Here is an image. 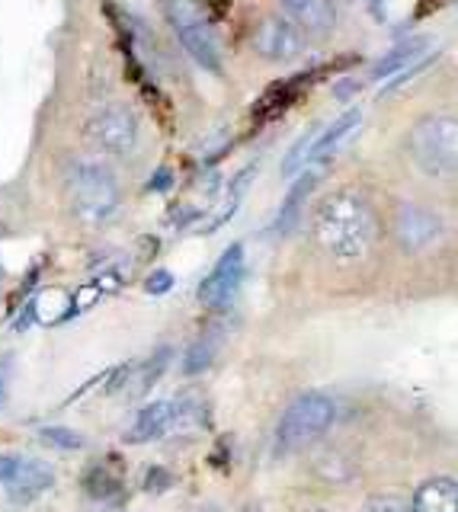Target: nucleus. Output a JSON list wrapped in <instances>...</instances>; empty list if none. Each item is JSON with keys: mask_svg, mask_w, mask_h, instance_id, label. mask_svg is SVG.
Listing matches in <instances>:
<instances>
[{"mask_svg": "<svg viewBox=\"0 0 458 512\" xmlns=\"http://www.w3.org/2000/svg\"><path fill=\"white\" fill-rule=\"evenodd\" d=\"M314 244L340 263L369 256L378 237V218L372 202L359 189H337L321 199L311 221Z\"/></svg>", "mask_w": 458, "mask_h": 512, "instance_id": "obj_1", "label": "nucleus"}, {"mask_svg": "<svg viewBox=\"0 0 458 512\" xmlns=\"http://www.w3.org/2000/svg\"><path fill=\"white\" fill-rule=\"evenodd\" d=\"M68 202L74 218L87 228H103L116 218L122 205V189L113 170L97 164V160H74L65 176Z\"/></svg>", "mask_w": 458, "mask_h": 512, "instance_id": "obj_2", "label": "nucleus"}, {"mask_svg": "<svg viewBox=\"0 0 458 512\" xmlns=\"http://www.w3.org/2000/svg\"><path fill=\"white\" fill-rule=\"evenodd\" d=\"M337 420V404L321 391H308L302 397H295L286 407V413L279 416L276 436H273V455L289 458L295 452H302L311 442H318L324 432L334 426Z\"/></svg>", "mask_w": 458, "mask_h": 512, "instance_id": "obj_3", "label": "nucleus"}, {"mask_svg": "<svg viewBox=\"0 0 458 512\" xmlns=\"http://www.w3.org/2000/svg\"><path fill=\"white\" fill-rule=\"evenodd\" d=\"M407 154L426 176H458V116H423L407 135Z\"/></svg>", "mask_w": 458, "mask_h": 512, "instance_id": "obj_4", "label": "nucleus"}, {"mask_svg": "<svg viewBox=\"0 0 458 512\" xmlns=\"http://www.w3.org/2000/svg\"><path fill=\"white\" fill-rule=\"evenodd\" d=\"M167 20L177 32L180 45L186 48V55L193 58L199 68L221 74V45L218 36L212 32L209 20L193 10V0H167Z\"/></svg>", "mask_w": 458, "mask_h": 512, "instance_id": "obj_5", "label": "nucleus"}, {"mask_svg": "<svg viewBox=\"0 0 458 512\" xmlns=\"http://www.w3.org/2000/svg\"><path fill=\"white\" fill-rule=\"evenodd\" d=\"M84 138L109 157H129L138 148V119L129 106H103L87 119Z\"/></svg>", "mask_w": 458, "mask_h": 512, "instance_id": "obj_6", "label": "nucleus"}, {"mask_svg": "<svg viewBox=\"0 0 458 512\" xmlns=\"http://www.w3.org/2000/svg\"><path fill=\"white\" fill-rule=\"evenodd\" d=\"M250 45H254V52L260 58L286 64L305 52V32L298 29L289 16L266 13L257 20L254 32H250Z\"/></svg>", "mask_w": 458, "mask_h": 512, "instance_id": "obj_7", "label": "nucleus"}, {"mask_svg": "<svg viewBox=\"0 0 458 512\" xmlns=\"http://www.w3.org/2000/svg\"><path fill=\"white\" fill-rule=\"evenodd\" d=\"M241 279H244V247L231 244L225 253L218 256V263L212 266L209 276L202 279L199 301L205 304V308H215V311L228 308L231 298L238 295Z\"/></svg>", "mask_w": 458, "mask_h": 512, "instance_id": "obj_8", "label": "nucleus"}, {"mask_svg": "<svg viewBox=\"0 0 458 512\" xmlns=\"http://www.w3.org/2000/svg\"><path fill=\"white\" fill-rule=\"evenodd\" d=\"M186 416H189V410L183 400H154V404L138 410L135 423L129 426V432H125V442L145 445L154 439H164L173 429H180L186 423Z\"/></svg>", "mask_w": 458, "mask_h": 512, "instance_id": "obj_9", "label": "nucleus"}, {"mask_svg": "<svg viewBox=\"0 0 458 512\" xmlns=\"http://www.w3.org/2000/svg\"><path fill=\"white\" fill-rule=\"evenodd\" d=\"M394 234L404 250H423L442 234V221L420 205H401L394 218Z\"/></svg>", "mask_w": 458, "mask_h": 512, "instance_id": "obj_10", "label": "nucleus"}, {"mask_svg": "<svg viewBox=\"0 0 458 512\" xmlns=\"http://www.w3.org/2000/svg\"><path fill=\"white\" fill-rule=\"evenodd\" d=\"M7 484H10L7 487L10 503L26 506V503H36L39 496H45L55 487V471L45 461H23Z\"/></svg>", "mask_w": 458, "mask_h": 512, "instance_id": "obj_11", "label": "nucleus"}, {"mask_svg": "<svg viewBox=\"0 0 458 512\" xmlns=\"http://www.w3.org/2000/svg\"><path fill=\"white\" fill-rule=\"evenodd\" d=\"M289 20L311 36H327L337 26V7L334 0H279Z\"/></svg>", "mask_w": 458, "mask_h": 512, "instance_id": "obj_12", "label": "nucleus"}, {"mask_svg": "<svg viewBox=\"0 0 458 512\" xmlns=\"http://www.w3.org/2000/svg\"><path fill=\"white\" fill-rule=\"evenodd\" d=\"M318 176H321V167H308V170L292 183L289 196L282 199L279 215H276V231H279V234H289V231L295 228V224L302 221L305 202H308V196L314 192V186H318Z\"/></svg>", "mask_w": 458, "mask_h": 512, "instance_id": "obj_13", "label": "nucleus"}, {"mask_svg": "<svg viewBox=\"0 0 458 512\" xmlns=\"http://www.w3.org/2000/svg\"><path fill=\"white\" fill-rule=\"evenodd\" d=\"M410 512H458V480L430 477L417 487Z\"/></svg>", "mask_w": 458, "mask_h": 512, "instance_id": "obj_14", "label": "nucleus"}, {"mask_svg": "<svg viewBox=\"0 0 458 512\" xmlns=\"http://www.w3.org/2000/svg\"><path fill=\"white\" fill-rule=\"evenodd\" d=\"M362 112L359 109H346L343 116L327 128L324 135L314 138V148H311V167H324L327 160H334V154L343 148V141L350 138L356 128H359Z\"/></svg>", "mask_w": 458, "mask_h": 512, "instance_id": "obj_15", "label": "nucleus"}, {"mask_svg": "<svg viewBox=\"0 0 458 512\" xmlns=\"http://www.w3.org/2000/svg\"><path fill=\"white\" fill-rule=\"evenodd\" d=\"M305 87H308V77H305V74L282 80V84H273L270 90H266V93L260 96V103L254 106V116H257L260 122H270V119L282 116V112H286V109L298 100V96L305 93Z\"/></svg>", "mask_w": 458, "mask_h": 512, "instance_id": "obj_16", "label": "nucleus"}, {"mask_svg": "<svg viewBox=\"0 0 458 512\" xmlns=\"http://www.w3.org/2000/svg\"><path fill=\"white\" fill-rule=\"evenodd\" d=\"M423 48H426V39H423V36L398 42L385 58H378L372 77H375V80H385V77H391V74H398L401 68H407V64H414V61L423 55Z\"/></svg>", "mask_w": 458, "mask_h": 512, "instance_id": "obj_17", "label": "nucleus"}, {"mask_svg": "<svg viewBox=\"0 0 458 512\" xmlns=\"http://www.w3.org/2000/svg\"><path fill=\"white\" fill-rule=\"evenodd\" d=\"M119 474H113L106 468V464H93V468L84 474V490L90 493V496H113L116 490H119Z\"/></svg>", "mask_w": 458, "mask_h": 512, "instance_id": "obj_18", "label": "nucleus"}, {"mask_svg": "<svg viewBox=\"0 0 458 512\" xmlns=\"http://www.w3.org/2000/svg\"><path fill=\"white\" fill-rule=\"evenodd\" d=\"M39 439L49 448H58V452H81L84 448L81 432L65 429V426H45V429H39Z\"/></svg>", "mask_w": 458, "mask_h": 512, "instance_id": "obj_19", "label": "nucleus"}, {"mask_svg": "<svg viewBox=\"0 0 458 512\" xmlns=\"http://www.w3.org/2000/svg\"><path fill=\"white\" fill-rule=\"evenodd\" d=\"M311 148H314V135H305L295 141V148L282 160V176H295L311 167Z\"/></svg>", "mask_w": 458, "mask_h": 512, "instance_id": "obj_20", "label": "nucleus"}, {"mask_svg": "<svg viewBox=\"0 0 458 512\" xmlns=\"http://www.w3.org/2000/svg\"><path fill=\"white\" fill-rule=\"evenodd\" d=\"M212 359H215V346H212L209 340H199V343H193V346L186 349L183 372H186V375H202L205 368L212 365Z\"/></svg>", "mask_w": 458, "mask_h": 512, "instance_id": "obj_21", "label": "nucleus"}, {"mask_svg": "<svg viewBox=\"0 0 458 512\" xmlns=\"http://www.w3.org/2000/svg\"><path fill=\"white\" fill-rule=\"evenodd\" d=\"M167 362H170V349H161V352H154V359L145 365V375H141V391H148L151 384L161 378V372L167 368Z\"/></svg>", "mask_w": 458, "mask_h": 512, "instance_id": "obj_22", "label": "nucleus"}, {"mask_svg": "<svg viewBox=\"0 0 458 512\" xmlns=\"http://www.w3.org/2000/svg\"><path fill=\"white\" fill-rule=\"evenodd\" d=\"M362 512H410V506L401 503L398 496H372Z\"/></svg>", "mask_w": 458, "mask_h": 512, "instance_id": "obj_23", "label": "nucleus"}, {"mask_svg": "<svg viewBox=\"0 0 458 512\" xmlns=\"http://www.w3.org/2000/svg\"><path fill=\"white\" fill-rule=\"evenodd\" d=\"M170 285H173V276H170V272H154V276L148 279V292L151 295H164V292H170Z\"/></svg>", "mask_w": 458, "mask_h": 512, "instance_id": "obj_24", "label": "nucleus"}, {"mask_svg": "<svg viewBox=\"0 0 458 512\" xmlns=\"http://www.w3.org/2000/svg\"><path fill=\"white\" fill-rule=\"evenodd\" d=\"M20 464H23L20 455H0V484H7V480L17 474Z\"/></svg>", "mask_w": 458, "mask_h": 512, "instance_id": "obj_25", "label": "nucleus"}, {"mask_svg": "<svg viewBox=\"0 0 458 512\" xmlns=\"http://www.w3.org/2000/svg\"><path fill=\"white\" fill-rule=\"evenodd\" d=\"M167 484H170V474H167V471H151L148 480H145V487L154 490V493H157V490H167Z\"/></svg>", "mask_w": 458, "mask_h": 512, "instance_id": "obj_26", "label": "nucleus"}, {"mask_svg": "<svg viewBox=\"0 0 458 512\" xmlns=\"http://www.w3.org/2000/svg\"><path fill=\"white\" fill-rule=\"evenodd\" d=\"M193 4H205V7H212L215 13H225L228 10V0H193Z\"/></svg>", "mask_w": 458, "mask_h": 512, "instance_id": "obj_27", "label": "nucleus"}, {"mask_svg": "<svg viewBox=\"0 0 458 512\" xmlns=\"http://www.w3.org/2000/svg\"><path fill=\"white\" fill-rule=\"evenodd\" d=\"M0 384H4V372H0Z\"/></svg>", "mask_w": 458, "mask_h": 512, "instance_id": "obj_28", "label": "nucleus"}, {"mask_svg": "<svg viewBox=\"0 0 458 512\" xmlns=\"http://www.w3.org/2000/svg\"><path fill=\"white\" fill-rule=\"evenodd\" d=\"M311 512H321V509H311Z\"/></svg>", "mask_w": 458, "mask_h": 512, "instance_id": "obj_29", "label": "nucleus"}]
</instances>
